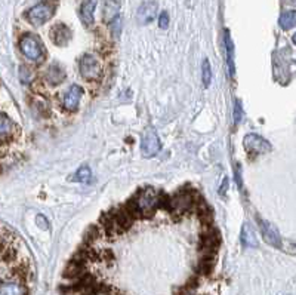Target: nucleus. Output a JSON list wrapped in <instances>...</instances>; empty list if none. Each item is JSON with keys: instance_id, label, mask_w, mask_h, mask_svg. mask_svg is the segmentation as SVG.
Wrapping results in <instances>:
<instances>
[{"instance_id": "7c9ffc66", "label": "nucleus", "mask_w": 296, "mask_h": 295, "mask_svg": "<svg viewBox=\"0 0 296 295\" xmlns=\"http://www.w3.org/2000/svg\"><path fill=\"white\" fill-rule=\"evenodd\" d=\"M293 43H295V45H296V34H295V36H293Z\"/></svg>"}, {"instance_id": "dca6fc26", "label": "nucleus", "mask_w": 296, "mask_h": 295, "mask_svg": "<svg viewBox=\"0 0 296 295\" xmlns=\"http://www.w3.org/2000/svg\"><path fill=\"white\" fill-rule=\"evenodd\" d=\"M46 83L51 85V86H58L65 80V71L64 69L59 66V64H52L48 71H46Z\"/></svg>"}, {"instance_id": "393cba45", "label": "nucleus", "mask_w": 296, "mask_h": 295, "mask_svg": "<svg viewBox=\"0 0 296 295\" xmlns=\"http://www.w3.org/2000/svg\"><path fill=\"white\" fill-rule=\"evenodd\" d=\"M241 116H243V107H241V102H240V99H236V104H234V112H233L234 123H239L240 120H241Z\"/></svg>"}, {"instance_id": "c756f323", "label": "nucleus", "mask_w": 296, "mask_h": 295, "mask_svg": "<svg viewBox=\"0 0 296 295\" xmlns=\"http://www.w3.org/2000/svg\"><path fill=\"white\" fill-rule=\"evenodd\" d=\"M226 188H228V180H224V185H221V188H219V193L221 195H225V192H226Z\"/></svg>"}, {"instance_id": "412c9836", "label": "nucleus", "mask_w": 296, "mask_h": 295, "mask_svg": "<svg viewBox=\"0 0 296 295\" xmlns=\"http://www.w3.org/2000/svg\"><path fill=\"white\" fill-rule=\"evenodd\" d=\"M225 49H226V64H228V71H230V76L233 77L234 76V43L230 37V33L225 31Z\"/></svg>"}, {"instance_id": "423d86ee", "label": "nucleus", "mask_w": 296, "mask_h": 295, "mask_svg": "<svg viewBox=\"0 0 296 295\" xmlns=\"http://www.w3.org/2000/svg\"><path fill=\"white\" fill-rule=\"evenodd\" d=\"M244 150L251 156L264 155L271 152V144L258 134H247L243 140Z\"/></svg>"}, {"instance_id": "f8f14e48", "label": "nucleus", "mask_w": 296, "mask_h": 295, "mask_svg": "<svg viewBox=\"0 0 296 295\" xmlns=\"http://www.w3.org/2000/svg\"><path fill=\"white\" fill-rule=\"evenodd\" d=\"M51 40L54 45L57 46H67L71 39V31L70 28L67 27L65 24H57L51 28Z\"/></svg>"}, {"instance_id": "39448f33", "label": "nucleus", "mask_w": 296, "mask_h": 295, "mask_svg": "<svg viewBox=\"0 0 296 295\" xmlns=\"http://www.w3.org/2000/svg\"><path fill=\"white\" fill-rule=\"evenodd\" d=\"M19 49H21L22 55L26 56L27 59H30V61H34V62L40 61L43 55H44L42 43H40V40H39L36 36H33V34L22 36V39H21V42H19Z\"/></svg>"}, {"instance_id": "6ab92c4d", "label": "nucleus", "mask_w": 296, "mask_h": 295, "mask_svg": "<svg viewBox=\"0 0 296 295\" xmlns=\"http://www.w3.org/2000/svg\"><path fill=\"white\" fill-rule=\"evenodd\" d=\"M215 252H203L201 254V258L198 261V273L200 275H209L212 271V268L215 266Z\"/></svg>"}, {"instance_id": "bb28decb", "label": "nucleus", "mask_w": 296, "mask_h": 295, "mask_svg": "<svg viewBox=\"0 0 296 295\" xmlns=\"http://www.w3.org/2000/svg\"><path fill=\"white\" fill-rule=\"evenodd\" d=\"M158 26H160V28L169 27V14H168V12H162V14H160V18H158Z\"/></svg>"}, {"instance_id": "b1692460", "label": "nucleus", "mask_w": 296, "mask_h": 295, "mask_svg": "<svg viewBox=\"0 0 296 295\" xmlns=\"http://www.w3.org/2000/svg\"><path fill=\"white\" fill-rule=\"evenodd\" d=\"M90 177H92V174H90V169L87 168V166L79 168L77 172H76V175H74V178H76L77 181H80V183H89V181H90Z\"/></svg>"}, {"instance_id": "f3484780", "label": "nucleus", "mask_w": 296, "mask_h": 295, "mask_svg": "<svg viewBox=\"0 0 296 295\" xmlns=\"http://www.w3.org/2000/svg\"><path fill=\"white\" fill-rule=\"evenodd\" d=\"M240 240L246 248H256L258 246V239H256V235H255L252 225L247 224V223L243 224L241 233H240Z\"/></svg>"}, {"instance_id": "f03ea898", "label": "nucleus", "mask_w": 296, "mask_h": 295, "mask_svg": "<svg viewBox=\"0 0 296 295\" xmlns=\"http://www.w3.org/2000/svg\"><path fill=\"white\" fill-rule=\"evenodd\" d=\"M196 200H197L196 192L179 190L178 193H175V196H170L169 212L176 217H183L187 212L191 211V208H194Z\"/></svg>"}, {"instance_id": "9d476101", "label": "nucleus", "mask_w": 296, "mask_h": 295, "mask_svg": "<svg viewBox=\"0 0 296 295\" xmlns=\"http://www.w3.org/2000/svg\"><path fill=\"white\" fill-rule=\"evenodd\" d=\"M0 295H29V289L21 278L0 282Z\"/></svg>"}, {"instance_id": "aec40b11", "label": "nucleus", "mask_w": 296, "mask_h": 295, "mask_svg": "<svg viewBox=\"0 0 296 295\" xmlns=\"http://www.w3.org/2000/svg\"><path fill=\"white\" fill-rule=\"evenodd\" d=\"M194 206H196V209H197L198 218H200L204 224H211L212 218H213V214H212V209L209 208V205H208L203 199H200V196H198Z\"/></svg>"}, {"instance_id": "4468645a", "label": "nucleus", "mask_w": 296, "mask_h": 295, "mask_svg": "<svg viewBox=\"0 0 296 295\" xmlns=\"http://www.w3.org/2000/svg\"><path fill=\"white\" fill-rule=\"evenodd\" d=\"M97 8V2L95 0H85L80 6L79 11V16L83 23L85 27H92L94 26V12Z\"/></svg>"}, {"instance_id": "7ed1b4c3", "label": "nucleus", "mask_w": 296, "mask_h": 295, "mask_svg": "<svg viewBox=\"0 0 296 295\" xmlns=\"http://www.w3.org/2000/svg\"><path fill=\"white\" fill-rule=\"evenodd\" d=\"M55 8H57L55 2H49V0L40 2L39 5L33 6L27 12V19H29L30 24H33L34 27H40L54 16Z\"/></svg>"}, {"instance_id": "c85d7f7f", "label": "nucleus", "mask_w": 296, "mask_h": 295, "mask_svg": "<svg viewBox=\"0 0 296 295\" xmlns=\"http://www.w3.org/2000/svg\"><path fill=\"white\" fill-rule=\"evenodd\" d=\"M236 180H237L239 187H241V169H240V165H237V168H236Z\"/></svg>"}, {"instance_id": "cd10ccee", "label": "nucleus", "mask_w": 296, "mask_h": 295, "mask_svg": "<svg viewBox=\"0 0 296 295\" xmlns=\"http://www.w3.org/2000/svg\"><path fill=\"white\" fill-rule=\"evenodd\" d=\"M36 223H37V225H39L40 228H43V230H48V228H49V223H48V220H46L43 215H37Z\"/></svg>"}, {"instance_id": "1a4fd4ad", "label": "nucleus", "mask_w": 296, "mask_h": 295, "mask_svg": "<svg viewBox=\"0 0 296 295\" xmlns=\"http://www.w3.org/2000/svg\"><path fill=\"white\" fill-rule=\"evenodd\" d=\"M258 224H259V230L264 240L267 242L268 245L274 246V248H280L282 246V238L279 235V230L274 227V224H271L269 221H265L262 218H258Z\"/></svg>"}, {"instance_id": "2eb2a0df", "label": "nucleus", "mask_w": 296, "mask_h": 295, "mask_svg": "<svg viewBox=\"0 0 296 295\" xmlns=\"http://www.w3.org/2000/svg\"><path fill=\"white\" fill-rule=\"evenodd\" d=\"M155 14H157V3L154 2H145L142 3L138 9V21L140 24L145 26L148 23H151L155 18Z\"/></svg>"}, {"instance_id": "4be33fe9", "label": "nucleus", "mask_w": 296, "mask_h": 295, "mask_svg": "<svg viewBox=\"0 0 296 295\" xmlns=\"http://www.w3.org/2000/svg\"><path fill=\"white\" fill-rule=\"evenodd\" d=\"M279 24L283 30H290V28L296 27V11L283 12L280 19H279Z\"/></svg>"}, {"instance_id": "ddd939ff", "label": "nucleus", "mask_w": 296, "mask_h": 295, "mask_svg": "<svg viewBox=\"0 0 296 295\" xmlns=\"http://www.w3.org/2000/svg\"><path fill=\"white\" fill-rule=\"evenodd\" d=\"M16 132V127H15L14 120L0 112V141H8L11 140Z\"/></svg>"}, {"instance_id": "0eeeda50", "label": "nucleus", "mask_w": 296, "mask_h": 295, "mask_svg": "<svg viewBox=\"0 0 296 295\" xmlns=\"http://www.w3.org/2000/svg\"><path fill=\"white\" fill-rule=\"evenodd\" d=\"M162 149V142H160V138L158 135L155 134L154 129L148 128L144 135H142L141 141V152L144 157H153L155 156Z\"/></svg>"}, {"instance_id": "a211bd4d", "label": "nucleus", "mask_w": 296, "mask_h": 295, "mask_svg": "<svg viewBox=\"0 0 296 295\" xmlns=\"http://www.w3.org/2000/svg\"><path fill=\"white\" fill-rule=\"evenodd\" d=\"M120 6H122V0H107V3L104 6V12H102L104 21L110 23V21H113L114 18H117Z\"/></svg>"}, {"instance_id": "6e6552de", "label": "nucleus", "mask_w": 296, "mask_h": 295, "mask_svg": "<svg viewBox=\"0 0 296 295\" xmlns=\"http://www.w3.org/2000/svg\"><path fill=\"white\" fill-rule=\"evenodd\" d=\"M221 233L219 230L209 227L206 228L203 233H201V238H200V248H201V252H216V249L219 248L221 245Z\"/></svg>"}, {"instance_id": "f257e3e1", "label": "nucleus", "mask_w": 296, "mask_h": 295, "mask_svg": "<svg viewBox=\"0 0 296 295\" xmlns=\"http://www.w3.org/2000/svg\"><path fill=\"white\" fill-rule=\"evenodd\" d=\"M157 197H158V195L155 193L154 188L147 187L141 192H136L125 203V206L132 212V215L136 220L141 217L150 218L151 215H154L155 209H157Z\"/></svg>"}, {"instance_id": "5701e85b", "label": "nucleus", "mask_w": 296, "mask_h": 295, "mask_svg": "<svg viewBox=\"0 0 296 295\" xmlns=\"http://www.w3.org/2000/svg\"><path fill=\"white\" fill-rule=\"evenodd\" d=\"M201 77H203V85L204 86H209L212 82V69L211 62L208 59L203 61V66H201Z\"/></svg>"}, {"instance_id": "a878e982", "label": "nucleus", "mask_w": 296, "mask_h": 295, "mask_svg": "<svg viewBox=\"0 0 296 295\" xmlns=\"http://www.w3.org/2000/svg\"><path fill=\"white\" fill-rule=\"evenodd\" d=\"M19 77H21V82H22V83H30L31 79H33L34 76H33L31 70H29L27 67H21V70H19Z\"/></svg>"}, {"instance_id": "20e7f679", "label": "nucleus", "mask_w": 296, "mask_h": 295, "mask_svg": "<svg viewBox=\"0 0 296 295\" xmlns=\"http://www.w3.org/2000/svg\"><path fill=\"white\" fill-rule=\"evenodd\" d=\"M79 69L85 80H98L102 76V64L94 54H85L82 56Z\"/></svg>"}, {"instance_id": "9b49d317", "label": "nucleus", "mask_w": 296, "mask_h": 295, "mask_svg": "<svg viewBox=\"0 0 296 295\" xmlns=\"http://www.w3.org/2000/svg\"><path fill=\"white\" fill-rule=\"evenodd\" d=\"M82 94H83V89H82L79 85H73L70 89L65 92L64 99H62V106H64V109H65V110H69V112H74V110H77L79 102H80V98H82Z\"/></svg>"}]
</instances>
